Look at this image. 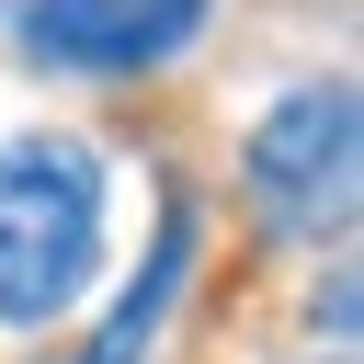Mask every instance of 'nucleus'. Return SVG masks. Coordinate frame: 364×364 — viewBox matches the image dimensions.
Wrapping results in <instances>:
<instances>
[{
  "label": "nucleus",
  "mask_w": 364,
  "mask_h": 364,
  "mask_svg": "<svg viewBox=\"0 0 364 364\" xmlns=\"http://www.w3.org/2000/svg\"><path fill=\"white\" fill-rule=\"evenodd\" d=\"M182 262H193V205L171 193V205H159V250H148L136 296H125V307L102 318V341H91L80 364H136V353H148V330H159V307H171V284H182Z\"/></svg>",
  "instance_id": "nucleus-4"
},
{
  "label": "nucleus",
  "mask_w": 364,
  "mask_h": 364,
  "mask_svg": "<svg viewBox=\"0 0 364 364\" xmlns=\"http://www.w3.org/2000/svg\"><path fill=\"white\" fill-rule=\"evenodd\" d=\"M216 0H23V46L46 68H159L205 34Z\"/></svg>",
  "instance_id": "nucleus-3"
},
{
  "label": "nucleus",
  "mask_w": 364,
  "mask_h": 364,
  "mask_svg": "<svg viewBox=\"0 0 364 364\" xmlns=\"http://www.w3.org/2000/svg\"><path fill=\"white\" fill-rule=\"evenodd\" d=\"M102 273V159L80 136H0V330H46Z\"/></svg>",
  "instance_id": "nucleus-1"
},
{
  "label": "nucleus",
  "mask_w": 364,
  "mask_h": 364,
  "mask_svg": "<svg viewBox=\"0 0 364 364\" xmlns=\"http://www.w3.org/2000/svg\"><path fill=\"white\" fill-rule=\"evenodd\" d=\"M239 182H250V216H262L273 239H330V228H353V193H364V114H353V91H341V80L284 91V102L250 125Z\"/></svg>",
  "instance_id": "nucleus-2"
}]
</instances>
